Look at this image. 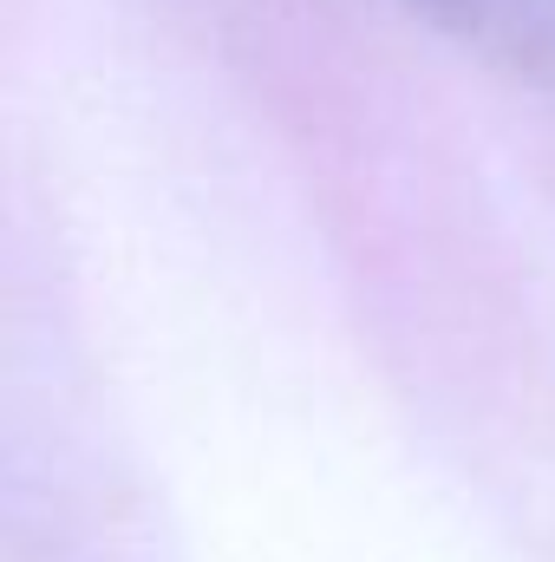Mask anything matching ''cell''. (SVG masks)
I'll use <instances>...</instances> for the list:
<instances>
[]
</instances>
